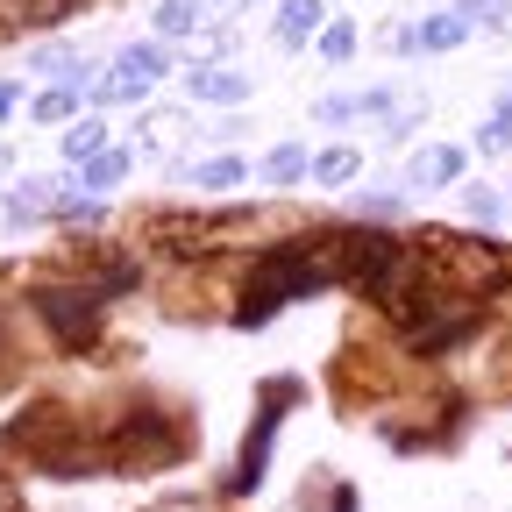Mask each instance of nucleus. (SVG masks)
Here are the masks:
<instances>
[{"instance_id": "obj_27", "label": "nucleus", "mask_w": 512, "mask_h": 512, "mask_svg": "<svg viewBox=\"0 0 512 512\" xmlns=\"http://www.w3.org/2000/svg\"><path fill=\"white\" fill-rule=\"evenodd\" d=\"M200 8H207V15H242L249 0H200Z\"/></svg>"}, {"instance_id": "obj_23", "label": "nucleus", "mask_w": 512, "mask_h": 512, "mask_svg": "<svg viewBox=\"0 0 512 512\" xmlns=\"http://www.w3.org/2000/svg\"><path fill=\"white\" fill-rule=\"evenodd\" d=\"M477 150H484V157H505V150H512V114H491V121L477 128Z\"/></svg>"}, {"instance_id": "obj_21", "label": "nucleus", "mask_w": 512, "mask_h": 512, "mask_svg": "<svg viewBox=\"0 0 512 512\" xmlns=\"http://www.w3.org/2000/svg\"><path fill=\"white\" fill-rule=\"evenodd\" d=\"M463 207H470V221L491 228V221L505 214V192H498V185H470V192H463Z\"/></svg>"}, {"instance_id": "obj_19", "label": "nucleus", "mask_w": 512, "mask_h": 512, "mask_svg": "<svg viewBox=\"0 0 512 512\" xmlns=\"http://www.w3.org/2000/svg\"><path fill=\"white\" fill-rule=\"evenodd\" d=\"M242 178H249V164H242V157H214V164H200V171H192V185H207V192L242 185Z\"/></svg>"}, {"instance_id": "obj_10", "label": "nucleus", "mask_w": 512, "mask_h": 512, "mask_svg": "<svg viewBox=\"0 0 512 512\" xmlns=\"http://www.w3.org/2000/svg\"><path fill=\"white\" fill-rule=\"evenodd\" d=\"M185 93L228 107V100H249V79H242V72H221V64H207V72H192V79H185Z\"/></svg>"}, {"instance_id": "obj_7", "label": "nucleus", "mask_w": 512, "mask_h": 512, "mask_svg": "<svg viewBox=\"0 0 512 512\" xmlns=\"http://www.w3.org/2000/svg\"><path fill=\"white\" fill-rule=\"evenodd\" d=\"M164 64H171V57H164L157 43H136V50H121V57H114V72L100 79V100H143V93L164 79Z\"/></svg>"}, {"instance_id": "obj_8", "label": "nucleus", "mask_w": 512, "mask_h": 512, "mask_svg": "<svg viewBox=\"0 0 512 512\" xmlns=\"http://www.w3.org/2000/svg\"><path fill=\"white\" fill-rule=\"evenodd\" d=\"M93 8V0H0V36H29V29H57L64 15Z\"/></svg>"}, {"instance_id": "obj_9", "label": "nucleus", "mask_w": 512, "mask_h": 512, "mask_svg": "<svg viewBox=\"0 0 512 512\" xmlns=\"http://www.w3.org/2000/svg\"><path fill=\"white\" fill-rule=\"evenodd\" d=\"M320 22H328V8H320V0H285V8H278V43L299 50V43L320 36Z\"/></svg>"}, {"instance_id": "obj_3", "label": "nucleus", "mask_w": 512, "mask_h": 512, "mask_svg": "<svg viewBox=\"0 0 512 512\" xmlns=\"http://www.w3.org/2000/svg\"><path fill=\"white\" fill-rule=\"evenodd\" d=\"M29 306H36V320L72 349V356H86L93 342H100V320H107V299L86 285V278H50V285H36L29 292Z\"/></svg>"}, {"instance_id": "obj_20", "label": "nucleus", "mask_w": 512, "mask_h": 512, "mask_svg": "<svg viewBox=\"0 0 512 512\" xmlns=\"http://www.w3.org/2000/svg\"><path fill=\"white\" fill-rule=\"evenodd\" d=\"M456 15H463L470 29H505V15H512V0H456Z\"/></svg>"}, {"instance_id": "obj_24", "label": "nucleus", "mask_w": 512, "mask_h": 512, "mask_svg": "<svg viewBox=\"0 0 512 512\" xmlns=\"http://www.w3.org/2000/svg\"><path fill=\"white\" fill-rule=\"evenodd\" d=\"M320 57H335V64H342V57H356V29H349V22L320 29Z\"/></svg>"}, {"instance_id": "obj_29", "label": "nucleus", "mask_w": 512, "mask_h": 512, "mask_svg": "<svg viewBox=\"0 0 512 512\" xmlns=\"http://www.w3.org/2000/svg\"><path fill=\"white\" fill-rule=\"evenodd\" d=\"M0 171H8V150H0Z\"/></svg>"}, {"instance_id": "obj_18", "label": "nucleus", "mask_w": 512, "mask_h": 512, "mask_svg": "<svg viewBox=\"0 0 512 512\" xmlns=\"http://www.w3.org/2000/svg\"><path fill=\"white\" fill-rule=\"evenodd\" d=\"M50 192H57V185H43V178H29V185H15V207H8V214H15V221H36V214H50V207H57V200H50Z\"/></svg>"}, {"instance_id": "obj_13", "label": "nucleus", "mask_w": 512, "mask_h": 512, "mask_svg": "<svg viewBox=\"0 0 512 512\" xmlns=\"http://www.w3.org/2000/svg\"><path fill=\"white\" fill-rule=\"evenodd\" d=\"M200 22H207V8L200 0H157V36H200Z\"/></svg>"}, {"instance_id": "obj_12", "label": "nucleus", "mask_w": 512, "mask_h": 512, "mask_svg": "<svg viewBox=\"0 0 512 512\" xmlns=\"http://www.w3.org/2000/svg\"><path fill=\"white\" fill-rule=\"evenodd\" d=\"M463 36H470V22H463L456 8H448V15H427V22L413 29V50H456Z\"/></svg>"}, {"instance_id": "obj_5", "label": "nucleus", "mask_w": 512, "mask_h": 512, "mask_svg": "<svg viewBox=\"0 0 512 512\" xmlns=\"http://www.w3.org/2000/svg\"><path fill=\"white\" fill-rule=\"evenodd\" d=\"M235 221L242 214H157L143 242L157 256H171V264H200V256H214V249L235 242Z\"/></svg>"}, {"instance_id": "obj_25", "label": "nucleus", "mask_w": 512, "mask_h": 512, "mask_svg": "<svg viewBox=\"0 0 512 512\" xmlns=\"http://www.w3.org/2000/svg\"><path fill=\"white\" fill-rule=\"evenodd\" d=\"M72 107H79V93H72V86H57V93H43V100H36V121H64Z\"/></svg>"}, {"instance_id": "obj_16", "label": "nucleus", "mask_w": 512, "mask_h": 512, "mask_svg": "<svg viewBox=\"0 0 512 512\" xmlns=\"http://www.w3.org/2000/svg\"><path fill=\"white\" fill-rule=\"evenodd\" d=\"M121 178H128V150H93L86 157V192H107Z\"/></svg>"}, {"instance_id": "obj_26", "label": "nucleus", "mask_w": 512, "mask_h": 512, "mask_svg": "<svg viewBox=\"0 0 512 512\" xmlns=\"http://www.w3.org/2000/svg\"><path fill=\"white\" fill-rule=\"evenodd\" d=\"M313 512H356V491H349V484H335V491H328V498H320Z\"/></svg>"}, {"instance_id": "obj_15", "label": "nucleus", "mask_w": 512, "mask_h": 512, "mask_svg": "<svg viewBox=\"0 0 512 512\" xmlns=\"http://www.w3.org/2000/svg\"><path fill=\"white\" fill-rule=\"evenodd\" d=\"M356 171H363V157H356L349 143H335V150H320V157H313V178H320V185H349Z\"/></svg>"}, {"instance_id": "obj_14", "label": "nucleus", "mask_w": 512, "mask_h": 512, "mask_svg": "<svg viewBox=\"0 0 512 512\" xmlns=\"http://www.w3.org/2000/svg\"><path fill=\"white\" fill-rule=\"evenodd\" d=\"M356 114H392V93H335V100H320V121H356Z\"/></svg>"}, {"instance_id": "obj_30", "label": "nucleus", "mask_w": 512, "mask_h": 512, "mask_svg": "<svg viewBox=\"0 0 512 512\" xmlns=\"http://www.w3.org/2000/svg\"><path fill=\"white\" fill-rule=\"evenodd\" d=\"M0 349H8V328H0Z\"/></svg>"}, {"instance_id": "obj_1", "label": "nucleus", "mask_w": 512, "mask_h": 512, "mask_svg": "<svg viewBox=\"0 0 512 512\" xmlns=\"http://www.w3.org/2000/svg\"><path fill=\"white\" fill-rule=\"evenodd\" d=\"M335 271H328V242H271V249H256L249 256V278L235 292V328H264V320L292 299H313V292H328Z\"/></svg>"}, {"instance_id": "obj_31", "label": "nucleus", "mask_w": 512, "mask_h": 512, "mask_svg": "<svg viewBox=\"0 0 512 512\" xmlns=\"http://www.w3.org/2000/svg\"><path fill=\"white\" fill-rule=\"evenodd\" d=\"M505 207H512V185H505Z\"/></svg>"}, {"instance_id": "obj_2", "label": "nucleus", "mask_w": 512, "mask_h": 512, "mask_svg": "<svg viewBox=\"0 0 512 512\" xmlns=\"http://www.w3.org/2000/svg\"><path fill=\"white\" fill-rule=\"evenodd\" d=\"M420 271L441 285V292H463V299H491L512 285V256L491 242V235H456V228H420Z\"/></svg>"}, {"instance_id": "obj_11", "label": "nucleus", "mask_w": 512, "mask_h": 512, "mask_svg": "<svg viewBox=\"0 0 512 512\" xmlns=\"http://www.w3.org/2000/svg\"><path fill=\"white\" fill-rule=\"evenodd\" d=\"M406 178H413V185H456V178H463V150H448V143H441V150H420V157L406 164Z\"/></svg>"}, {"instance_id": "obj_6", "label": "nucleus", "mask_w": 512, "mask_h": 512, "mask_svg": "<svg viewBox=\"0 0 512 512\" xmlns=\"http://www.w3.org/2000/svg\"><path fill=\"white\" fill-rule=\"evenodd\" d=\"M292 399V384H264V413H256V427H249V448H242V463L228 470V491L235 498H249L256 484H264V463H271V441H278V406Z\"/></svg>"}, {"instance_id": "obj_17", "label": "nucleus", "mask_w": 512, "mask_h": 512, "mask_svg": "<svg viewBox=\"0 0 512 512\" xmlns=\"http://www.w3.org/2000/svg\"><path fill=\"white\" fill-rule=\"evenodd\" d=\"M299 178H306V150H292V143H285V150H271V157H264V185H299Z\"/></svg>"}, {"instance_id": "obj_4", "label": "nucleus", "mask_w": 512, "mask_h": 512, "mask_svg": "<svg viewBox=\"0 0 512 512\" xmlns=\"http://www.w3.org/2000/svg\"><path fill=\"white\" fill-rule=\"evenodd\" d=\"M192 448V434L171 420V413H128L107 441H100V463L107 470H164Z\"/></svg>"}, {"instance_id": "obj_28", "label": "nucleus", "mask_w": 512, "mask_h": 512, "mask_svg": "<svg viewBox=\"0 0 512 512\" xmlns=\"http://www.w3.org/2000/svg\"><path fill=\"white\" fill-rule=\"evenodd\" d=\"M15 107H22V93H15V86H0V121H8Z\"/></svg>"}, {"instance_id": "obj_22", "label": "nucleus", "mask_w": 512, "mask_h": 512, "mask_svg": "<svg viewBox=\"0 0 512 512\" xmlns=\"http://www.w3.org/2000/svg\"><path fill=\"white\" fill-rule=\"evenodd\" d=\"M100 143H107V128H100V121H79L72 136H64V157H72V164H86V157H93Z\"/></svg>"}]
</instances>
